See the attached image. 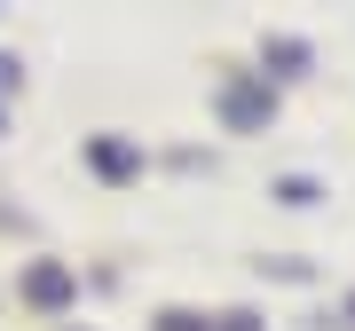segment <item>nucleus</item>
<instances>
[{
  "mask_svg": "<svg viewBox=\"0 0 355 331\" xmlns=\"http://www.w3.org/2000/svg\"><path fill=\"white\" fill-rule=\"evenodd\" d=\"M64 292H71V276H64V268H40V276H32V300H48V307H55Z\"/></svg>",
  "mask_w": 355,
  "mask_h": 331,
  "instance_id": "obj_1",
  "label": "nucleus"
},
{
  "mask_svg": "<svg viewBox=\"0 0 355 331\" xmlns=\"http://www.w3.org/2000/svg\"><path fill=\"white\" fill-rule=\"evenodd\" d=\"M16 79H24V71H16V64H8V55H0V87H16Z\"/></svg>",
  "mask_w": 355,
  "mask_h": 331,
  "instance_id": "obj_2",
  "label": "nucleus"
}]
</instances>
